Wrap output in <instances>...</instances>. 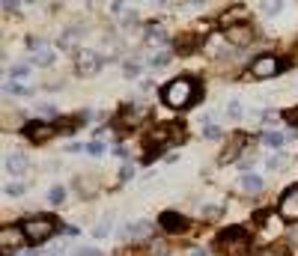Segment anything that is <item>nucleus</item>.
Returning <instances> with one entry per match:
<instances>
[{
  "instance_id": "obj_1",
  "label": "nucleus",
  "mask_w": 298,
  "mask_h": 256,
  "mask_svg": "<svg viewBox=\"0 0 298 256\" xmlns=\"http://www.w3.org/2000/svg\"><path fill=\"white\" fill-rule=\"evenodd\" d=\"M164 104L167 107H173V110H182V107H188L194 102V96H197V86H194L191 78H176L170 84L164 86Z\"/></svg>"
},
{
  "instance_id": "obj_2",
  "label": "nucleus",
  "mask_w": 298,
  "mask_h": 256,
  "mask_svg": "<svg viewBox=\"0 0 298 256\" xmlns=\"http://www.w3.org/2000/svg\"><path fill=\"white\" fill-rule=\"evenodd\" d=\"M24 236H27V241H33V244H42L45 239H51V232L57 229L54 226L51 218H45V215H39V218H30V221H24Z\"/></svg>"
},
{
  "instance_id": "obj_3",
  "label": "nucleus",
  "mask_w": 298,
  "mask_h": 256,
  "mask_svg": "<svg viewBox=\"0 0 298 256\" xmlns=\"http://www.w3.org/2000/svg\"><path fill=\"white\" fill-rule=\"evenodd\" d=\"M221 247L227 250L230 256H242L247 250V232L242 229V226H230V229H224V236H221Z\"/></svg>"
},
{
  "instance_id": "obj_4",
  "label": "nucleus",
  "mask_w": 298,
  "mask_h": 256,
  "mask_svg": "<svg viewBox=\"0 0 298 256\" xmlns=\"http://www.w3.org/2000/svg\"><path fill=\"white\" fill-rule=\"evenodd\" d=\"M283 68V63L278 57H257L254 63H250V75L254 78H271V75H278Z\"/></svg>"
},
{
  "instance_id": "obj_5",
  "label": "nucleus",
  "mask_w": 298,
  "mask_h": 256,
  "mask_svg": "<svg viewBox=\"0 0 298 256\" xmlns=\"http://www.w3.org/2000/svg\"><path fill=\"white\" fill-rule=\"evenodd\" d=\"M102 68V57L89 48H81L78 51V75H96Z\"/></svg>"
},
{
  "instance_id": "obj_6",
  "label": "nucleus",
  "mask_w": 298,
  "mask_h": 256,
  "mask_svg": "<svg viewBox=\"0 0 298 256\" xmlns=\"http://www.w3.org/2000/svg\"><path fill=\"white\" fill-rule=\"evenodd\" d=\"M278 212H281V218H286V221H298V185L283 194Z\"/></svg>"
},
{
  "instance_id": "obj_7",
  "label": "nucleus",
  "mask_w": 298,
  "mask_h": 256,
  "mask_svg": "<svg viewBox=\"0 0 298 256\" xmlns=\"http://www.w3.org/2000/svg\"><path fill=\"white\" fill-rule=\"evenodd\" d=\"M158 223H161V229H164V232H173V236L188 232V221H185L182 215H176V212H164V215L158 218Z\"/></svg>"
},
{
  "instance_id": "obj_8",
  "label": "nucleus",
  "mask_w": 298,
  "mask_h": 256,
  "mask_svg": "<svg viewBox=\"0 0 298 256\" xmlns=\"http://www.w3.org/2000/svg\"><path fill=\"white\" fill-rule=\"evenodd\" d=\"M24 239H27V236H24V229H21V226H9V229H3V232H0V244H3V253L9 256V250H18Z\"/></svg>"
},
{
  "instance_id": "obj_9",
  "label": "nucleus",
  "mask_w": 298,
  "mask_h": 256,
  "mask_svg": "<svg viewBox=\"0 0 298 256\" xmlns=\"http://www.w3.org/2000/svg\"><path fill=\"white\" fill-rule=\"evenodd\" d=\"M27 48L33 51V63H36V66H51L54 57H57V54H54V48L42 45L39 39H30V42H27Z\"/></svg>"
},
{
  "instance_id": "obj_10",
  "label": "nucleus",
  "mask_w": 298,
  "mask_h": 256,
  "mask_svg": "<svg viewBox=\"0 0 298 256\" xmlns=\"http://www.w3.org/2000/svg\"><path fill=\"white\" fill-rule=\"evenodd\" d=\"M182 137V128H179V125H161V128H155V131H152V134H149V140H146V143H149V146H164V143H167V140H170V137Z\"/></svg>"
},
{
  "instance_id": "obj_11",
  "label": "nucleus",
  "mask_w": 298,
  "mask_h": 256,
  "mask_svg": "<svg viewBox=\"0 0 298 256\" xmlns=\"http://www.w3.org/2000/svg\"><path fill=\"white\" fill-rule=\"evenodd\" d=\"M224 36H227L233 45H247V42H254V30H250L247 24H230Z\"/></svg>"
},
{
  "instance_id": "obj_12",
  "label": "nucleus",
  "mask_w": 298,
  "mask_h": 256,
  "mask_svg": "<svg viewBox=\"0 0 298 256\" xmlns=\"http://www.w3.org/2000/svg\"><path fill=\"white\" fill-rule=\"evenodd\" d=\"M24 134L30 137L33 143H42V140H48L54 134V125L51 122H30V125H24Z\"/></svg>"
},
{
  "instance_id": "obj_13",
  "label": "nucleus",
  "mask_w": 298,
  "mask_h": 256,
  "mask_svg": "<svg viewBox=\"0 0 298 256\" xmlns=\"http://www.w3.org/2000/svg\"><path fill=\"white\" fill-rule=\"evenodd\" d=\"M152 232V223L149 221H137V223H125L123 226V239H143Z\"/></svg>"
},
{
  "instance_id": "obj_14",
  "label": "nucleus",
  "mask_w": 298,
  "mask_h": 256,
  "mask_svg": "<svg viewBox=\"0 0 298 256\" xmlns=\"http://www.w3.org/2000/svg\"><path fill=\"white\" fill-rule=\"evenodd\" d=\"M6 170H9V173H15V176H21V173L27 170V158H24L21 152L6 155Z\"/></svg>"
},
{
  "instance_id": "obj_15",
  "label": "nucleus",
  "mask_w": 298,
  "mask_h": 256,
  "mask_svg": "<svg viewBox=\"0 0 298 256\" xmlns=\"http://www.w3.org/2000/svg\"><path fill=\"white\" fill-rule=\"evenodd\" d=\"M242 188H245L247 194H257V191H263V179H260L257 173H245V176H242Z\"/></svg>"
},
{
  "instance_id": "obj_16",
  "label": "nucleus",
  "mask_w": 298,
  "mask_h": 256,
  "mask_svg": "<svg viewBox=\"0 0 298 256\" xmlns=\"http://www.w3.org/2000/svg\"><path fill=\"white\" fill-rule=\"evenodd\" d=\"M283 140H286V134H281V131H265L263 134V143L268 146V149H281Z\"/></svg>"
},
{
  "instance_id": "obj_17",
  "label": "nucleus",
  "mask_w": 298,
  "mask_h": 256,
  "mask_svg": "<svg viewBox=\"0 0 298 256\" xmlns=\"http://www.w3.org/2000/svg\"><path fill=\"white\" fill-rule=\"evenodd\" d=\"M146 39H149V42H158V45H164V42H167V30H164L161 24H152V27L146 30Z\"/></svg>"
},
{
  "instance_id": "obj_18",
  "label": "nucleus",
  "mask_w": 298,
  "mask_h": 256,
  "mask_svg": "<svg viewBox=\"0 0 298 256\" xmlns=\"http://www.w3.org/2000/svg\"><path fill=\"white\" fill-rule=\"evenodd\" d=\"M110 223H113V218H110V215H105L102 221L96 223V229H93V232H96V239H105V236H110Z\"/></svg>"
},
{
  "instance_id": "obj_19",
  "label": "nucleus",
  "mask_w": 298,
  "mask_h": 256,
  "mask_svg": "<svg viewBox=\"0 0 298 256\" xmlns=\"http://www.w3.org/2000/svg\"><path fill=\"white\" fill-rule=\"evenodd\" d=\"M239 149H242V137L230 143V146H227V152L221 155V161H236V155H239Z\"/></svg>"
},
{
  "instance_id": "obj_20",
  "label": "nucleus",
  "mask_w": 298,
  "mask_h": 256,
  "mask_svg": "<svg viewBox=\"0 0 298 256\" xmlns=\"http://www.w3.org/2000/svg\"><path fill=\"white\" fill-rule=\"evenodd\" d=\"M6 92H12V96H27L30 89L24 84H18V81H9V84H6Z\"/></svg>"
},
{
  "instance_id": "obj_21",
  "label": "nucleus",
  "mask_w": 298,
  "mask_h": 256,
  "mask_svg": "<svg viewBox=\"0 0 298 256\" xmlns=\"http://www.w3.org/2000/svg\"><path fill=\"white\" fill-rule=\"evenodd\" d=\"M63 197H66V191L60 188V185H54V188L48 191V200H51L54 205H60V203H63Z\"/></svg>"
},
{
  "instance_id": "obj_22",
  "label": "nucleus",
  "mask_w": 298,
  "mask_h": 256,
  "mask_svg": "<svg viewBox=\"0 0 298 256\" xmlns=\"http://www.w3.org/2000/svg\"><path fill=\"white\" fill-rule=\"evenodd\" d=\"M286 167V155H274V158H268V170H283Z\"/></svg>"
},
{
  "instance_id": "obj_23",
  "label": "nucleus",
  "mask_w": 298,
  "mask_h": 256,
  "mask_svg": "<svg viewBox=\"0 0 298 256\" xmlns=\"http://www.w3.org/2000/svg\"><path fill=\"white\" fill-rule=\"evenodd\" d=\"M194 45H197V42H194V36H182V42H179L176 48H179L182 54H188V51H194Z\"/></svg>"
},
{
  "instance_id": "obj_24",
  "label": "nucleus",
  "mask_w": 298,
  "mask_h": 256,
  "mask_svg": "<svg viewBox=\"0 0 298 256\" xmlns=\"http://www.w3.org/2000/svg\"><path fill=\"white\" fill-rule=\"evenodd\" d=\"M227 113H230V120H239V117H242V104L233 99V102L227 104Z\"/></svg>"
},
{
  "instance_id": "obj_25",
  "label": "nucleus",
  "mask_w": 298,
  "mask_h": 256,
  "mask_svg": "<svg viewBox=\"0 0 298 256\" xmlns=\"http://www.w3.org/2000/svg\"><path fill=\"white\" fill-rule=\"evenodd\" d=\"M27 75H30V66H24V63H18V66L12 68V78H15V81H21V78H27Z\"/></svg>"
},
{
  "instance_id": "obj_26",
  "label": "nucleus",
  "mask_w": 298,
  "mask_h": 256,
  "mask_svg": "<svg viewBox=\"0 0 298 256\" xmlns=\"http://www.w3.org/2000/svg\"><path fill=\"white\" fill-rule=\"evenodd\" d=\"M257 256H289L286 250H281V247H265V250H260Z\"/></svg>"
},
{
  "instance_id": "obj_27",
  "label": "nucleus",
  "mask_w": 298,
  "mask_h": 256,
  "mask_svg": "<svg viewBox=\"0 0 298 256\" xmlns=\"http://www.w3.org/2000/svg\"><path fill=\"white\" fill-rule=\"evenodd\" d=\"M203 137H206V140H218V137H221V128H215V125H206Z\"/></svg>"
},
{
  "instance_id": "obj_28",
  "label": "nucleus",
  "mask_w": 298,
  "mask_h": 256,
  "mask_svg": "<svg viewBox=\"0 0 298 256\" xmlns=\"http://www.w3.org/2000/svg\"><path fill=\"white\" fill-rule=\"evenodd\" d=\"M167 60H170V54L164 51V54H158L155 60H152V66H155V68H164V66H167Z\"/></svg>"
},
{
  "instance_id": "obj_29",
  "label": "nucleus",
  "mask_w": 298,
  "mask_h": 256,
  "mask_svg": "<svg viewBox=\"0 0 298 256\" xmlns=\"http://www.w3.org/2000/svg\"><path fill=\"white\" fill-rule=\"evenodd\" d=\"M75 256H102V253H99L96 247H78V250H75Z\"/></svg>"
},
{
  "instance_id": "obj_30",
  "label": "nucleus",
  "mask_w": 298,
  "mask_h": 256,
  "mask_svg": "<svg viewBox=\"0 0 298 256\" xmlns=\"http://www.w3.org/2000/svg\"><path fill=\"white\" fill-rule=\"evenodd\" d=\"M87 152H89V155H102V152H105V143H99V140H96V143H89Z\"/></svg>"
},
{
  "instance_id": "obj_31",
  "label": "nucleus",
  "mask_w": 298,
  "mask_h": 256,
  "mask_svg": "<svg viewBox=\"0 0 298 256\" xmlns=\"http://www.w3.org/2000/svg\"><path fill=\"white\" fill-rule=\"evenodd\" d=\"M131 24H137V12L134 9H128V15L123 18V27H131Z\"/></svg>"
},
{
  "instance_id": "obj_32",
  "label": "nucleus",
  "mask_w": 298,
  "mask_h": 256,
  "mask_svg": "<svg viewBox=\"0 0 298 256\" xmlns=\"http://www.w3.org/2000/svg\"><path fill=\"white\" fill-rule=\"evenodd\" d=\"M263 12H268V15L281 12V3H263Z\"/></svg>"
},
{
  "instance_id": "obj_33",
  "label": "nucleus",
  "mask_w": 298,
  "mask_h": 256,
  "mask_svg": "<svg viewBox=\"0 0 298 256\" xmlns=\"http://www.w3.org/2000/svg\"><path fill=\"white\" fill-rule=\"evenodd\" d=\"M137 72H141V66H137V63H125V75H128V78H134Z\"/></svg>"
},
{
  "instance_id": "obj_34",
  "label": "nucleus",
  "mask_w": 298,
  "mask_h": 256,
  "mask_svg": "<svg viewBox=\"0 0 298 256\" xmlns=\"http://www.w3.org/2000/svg\"><path fill=\"white\" fill-rule=\"evenodd\" d=\"M6 194L18 197V194H24V185H6Z\"/></svg>"
},
{
  "instance_id": "obj_35",
  "label": "nucleus",
  "mask_w": 298,
  "mask_h": 256,
  "mask_svg": "<svg viewBox=\"0 0 298 256\" xmlns=\"http://www.w3.org/2000/svg\"><path fill=\"white\" fill-rule=\"evenodd\" d=\"M286 122H292V125L298 128V107L295 110H286Z\"/></svg>"
},
{
  "instance_id": "obj_36",
  "label": "nucleus",
  "mask_w": 298,
  "mask_h": 256,
  "mask_svg": "<svg viewBox=\"0 0 298 256\" xmlns=\"http://www.w3.org/2000/svg\"><path fill=\"white\" fill-rule=\"evenodd\" d=\"M120 176H123L125 182H128V179L134 176V167H131V164H125V167H123V173H120Z\"/></svg>"
},
{
  "instance_id": "obj_37",
  "label": "nucleus",
  "mask_w": 298,
  "mask_h": 256,
  "mask_svg": "<svg viewBox=\"0 0 298 256\" xmlns=\"http://www.w3.org/2000/svg\"><path fill=\"white\" fill-rule=\"evenodd\" d=\"M15 9H18L15 0H6V3H3V12H15Z\"/></svg>"
},
{
  "instance_id": "obj_38",
  "label": "nucleus",
  "mask_w": 298,
  "mask_h": 256,
  "mask_svg": "<svg viewBox=\"0 0 298 256\" xmlns=\"http://www.w3.org/2000/svg\"><path fill=\"white\" fill-rule=\"evenodd\" d=\"M191 256H209V253H206V250H194Z\"/></svg>"
},
{
  "instance_id": "obj_39",
  "label": "nucleus",
  "mask_w": 298,
  "mask_h": 256,
  "mask_svg": "<svg viewBox=\"0 0 298 256\" xmlns=\"http://www.w3.org/2000/svg\"><path fill=\"white\" fill-rule=\"evenodd\" d=\"M15 256H27V253H15Z\"/></svg>"
}]
</instances>
